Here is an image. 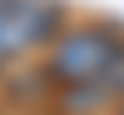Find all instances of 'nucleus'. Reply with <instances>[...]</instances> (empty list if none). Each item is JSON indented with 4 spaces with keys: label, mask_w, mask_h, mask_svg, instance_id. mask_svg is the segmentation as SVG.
I'll return each mask as SVG.
<instances>
[{
    "label": "nucleus",
    "mask_w": 124,
    "mask_h": 115,
    "mask_svg": "<svg viewBox=\"0 0 124 115\" xmlns=\"http://www.w3.org/2000/svg\"><path fill=\"white\" fill-rule=\"evenodd\" d=\"M58 31L53 0H0V62L22 58L27 49L44 44Z\"/></svg>",
    "instance_id": "f03ea898"
},
{
    "label": "nucleus",
    "mask_w": 124,
    "mask_h": 115,
    "mask_svg": "<svg viewBox=\"0 0 124 115\" xmlns=\"http://www.w3.org/2000/svg\"><path fill=\"white\" fill-rule=\"evenodd\" d=\"M120 58H124V36L115 27L93 22V27H75L58 36L44 67L62 89H84V84H98Z\"/></svg>",
    "instance_id": "f257e3e1"
},
{
    "label": "nucleus",
    "mask_w": 124,
    "mask_h": 115,
    "mask_svg": "<svg viewBox=\"0 0 124 115\" xmlns=\"http://www.w3.org/2000/svg\"><path fill=\"white\" fill-rule=\"evenodd\" d=\"M120 115H124V106H120Z\"/></svg>",
    "instance_id": "7ed1b4c3"
}]
</instances>
